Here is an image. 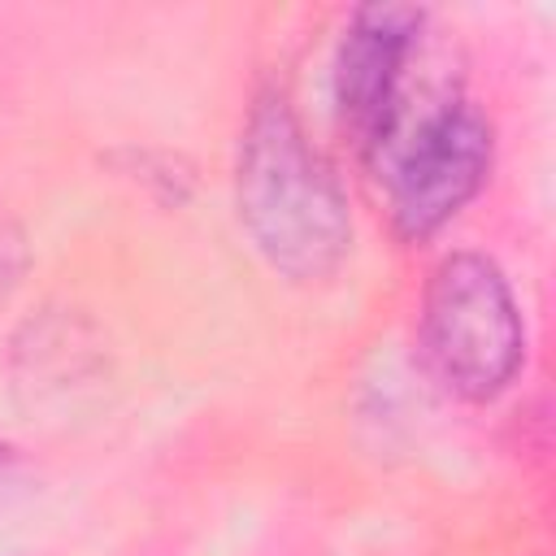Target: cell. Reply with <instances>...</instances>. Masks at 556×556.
<instances>
[{
    "label": "cell",
    "instance_id": "obj_1",
    "mask_svg": "<svg viewBox=\"0 0 556 556\" xmlns=\"http://www.w3.org/2000/svg\"><path fill=\"white\" fill-rule=\"evenodd\" d=\"M235 204L256 256L287 282H326L352 252L348 195L282 91H265L248 113Z\"/></svg>",
    "mask_w": 556,
    "mask_h": 556
},
{
    "label": "cell",
    "instance_id": "obj_2",
    "mask_svg": "<svg viewBox=\"0 0 556 556\" xmlns=\"http://www.w3.org/2000/svg\"><path fill=\"white\" fill-rule=\"evenodd\" d=\"M421 348L460 400H495L521 369L526 326L504 269L482 252H452L421 295Z\"/></svg>",
    "mask_w": 556,
    "mask_h": 556
},
{
    "label": "cell",
    "instance_id": "obj_3",
    "mask_svg": "<svg viewBox=\"0 0 556 556\" xmlns=\"http://www.w3.org/2000/svg\"><path fill=\"white\" fill-rule=\"evenodd\" d=\"M374 165L387 178V208L400 239L421 243L439 235L491 174V122L443 96L408 130H400Z\"/></svg>",
    "mask_w": 556,
    "mask_h": 556
},
{
    "label": "cell",
    "instance_id": "obj_4",
    "mask_svg": "<svg viewBox=\"0 0 556 556\" xmlns=\"http://www.w3.org/2000/svg\"><path fill=\"white\" fill-rule=\"evenodd\" d=\"M426 13L413 4H365L352 13L334 56V104L369 161L404 126L408 70L421 48Z\"/></svg>",
    "mask_w": 556,
    "mask_h": 556
}]
</instances>
